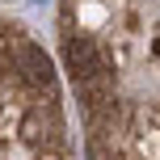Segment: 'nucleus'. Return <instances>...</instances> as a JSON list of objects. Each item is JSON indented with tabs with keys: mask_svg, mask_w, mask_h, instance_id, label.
<instances>
[{
	"mask_svg": "<svg viewBox=\"0 0 160 160\" xmlns=\"http://www.w3.org/2000/svg\"><path fill=\"white\" fill-rule=\"evenodd\" d=\"M63 59H68V72H72L76 84H88V80H97L105 72V55H101V47H97L93 38H68V47H63Z\"/></svg>",
	"mask_w": 160,
	"mask_h": 160,
	"instance_id": "f257e3e1",
	"label": "nucleus"
},
{
	"mask_svg": "<svg viewBox=\"0 0 160 160\" xmlns=\"http://www.w3.org/2000/svg\"><path fill=\"white\" fill-rule=\"evenodd\" d=\"M17 55H21V72L30 76L34 84H47V88H51V80H55V68H51L47 51H42V47H34V42H21V47H17Z\"/></svg>",
	"mask_w": 160,
	"mask_h": 160,
	"instance_id": "f03ea898",
	"label": "nucleus"
}]
</instances>
